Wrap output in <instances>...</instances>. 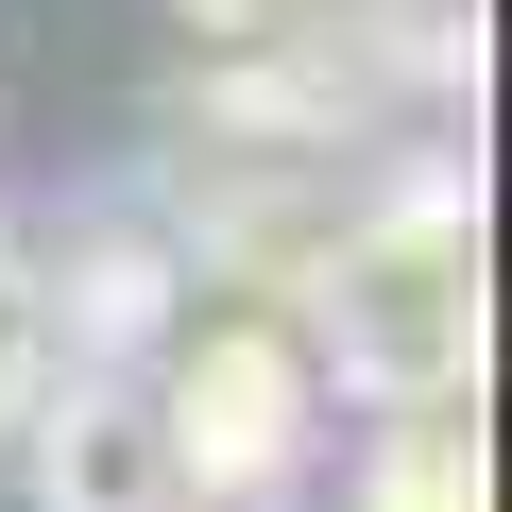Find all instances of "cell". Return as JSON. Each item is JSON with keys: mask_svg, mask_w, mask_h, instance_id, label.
Segmentation results:
<instances>
[{"mask_svg": "<svg viewBox=\"0 0 512 512\" xmlns=\"http://www.w3.org/2000/svg\"><path fill=\"white\" fill-rule=\"evenodd\" d=\"M308 376H342L359 410H461L478 393V188L427 154V171H393L359 222H325L308 239Z\"/></svg>", "mask_w": 512, "mask_h": 512, "instance_id": "cell-1", "label": "cell"}, {"mask_svg": "<svg viewBox=\"0 0 512 512\" xmlns=\"http://www.w3.org/2000/svg\"><path fill=\"white\" fill-rule=\"evenodd\" d=\"M137 393H154V444H171L188 512H274V495L308 478V427H325V376H308V342H291L274 308L188 325Z\"/></svg>", "mask_w": 512, "mask_h": 512, "instance_id": "cell-2", "label": "cell"}, {"mask_svg": "<svg viewBox=\"0 0 512 512\" xmlns=\"http://www.w3.org/2000/svg\"><path fill=\"white\" fill-rule=\"evenodd\" d=\"M18 444H35V512H188L137 376H52V393L18 410Z\"/></svg>", "mask_w": 512, "mask_h": 512, "instance_id": "cell-3", "label": "cell"}, {"mask_svg": "<svg viewBox=\"0 0 512 512\" xmlns=\"http://www.w3.org/2000/svg\"><path fill=\"white\" fill-rule=\"evenodd\" d=\"M35 325H52V376H137V342L171 325V239L103 222L69 274H35Z\"/></svg>", "mask_w": 512, "mask_h": 512, "instance_id": "cell-4", "label": "cell"}, {"mask_svg": "<svg viewBox=\"0 0 512 512\" xmlns=\"http://www.w3.org/2000/svg\"><path fill=\"white\" fill-rule=\"evenodd\" d=\"M342 512H495V478H478V410H376Z\"/></svg>", "mask_w": 512, "mask_h": 512, "instance_id": "cell-5", "label": "cell"}, {"mask_svg": "<svg viewBox=\"0 0 512 512\" xmlns=\"http://www.w3.org/2000/svg\"><path fill=\"white\" fill-rule=\"evenodd\" d=\"M52 393V325H35V256L0 239V444H18V410Z\"/></svg>", "mask_w": 512, "mask_h": 512, "instance_id": "cell-6", "label": "cell"}, {"mask_svg": "<svg viewBox=\"0 0 512 512\" xmlns=\"http://www.w3.org/2000/svg\"><path fill=\"white\" fill-rule=\"evenodd\" d=\"M188 18H205V35H256V52H274V35H308V0H188Z\"/></svg>", "mask_w": 512, "mask_h": 512, "instance_id": "cell-7", "label": "cell"}]
</instances>
